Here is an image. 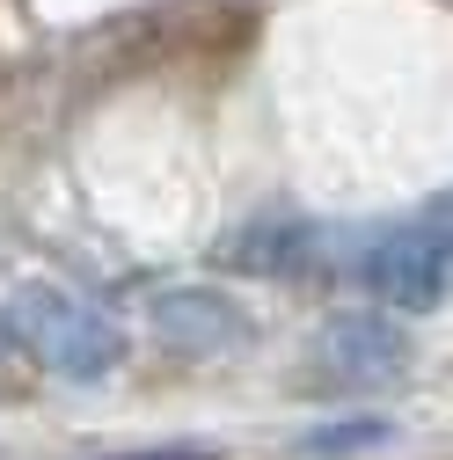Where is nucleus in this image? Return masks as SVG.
Segmentation results:
<instances>
[{"mask_svg": "<svg viewBox=\"0 0 453 460\" xmlns=\"http://www.w3.org/2000/svg\"><path fill=\"white\" fill-rule=\"evenodd\" d=\"M0 351L30 358L37 373L67 380V387H95L125 366V322L67 293V285H15L8 300H0Z\"/></svg>", "mask_w": 453, "mask_h": 460, "instance_id": "obj_1", "label": "nucleus"}, {"mask_svg": "<svg viewBox=\"0 0 453 460\" xmlns=\"http://www.w3.org/2000/svg\"><path fill=\"white\" fill-rule=\"evenodd\" d=\"M359 285L373 300H387L395 314H431L453 285V205H424L410 219H395L387 234L366 249Z\"/></svg>", "mask_w": 453, "mask_h": 460, "instance_id": "obj_2", "label": "nucleus"}, {"mask_svg": "<svg viewBox=\"0 0 453 460\" xmlns=\"http://www.w3.org/2000/svg\"><path fill=\"white\" fill-rule=\"evenodd\" d=\"M403 366H410V343H403V329H395L387 314H336L307 343L300 387H315V394L387 387V380H403Z\"/></svg>", "mask_w": 453, "mask_h": 460, "instance_id": "obj_3", "label": "nucleus"}, {"mask_svg": "<svg viewBox=\"0 0 453 460\" xmlns=\"http://www.w3.org/2000/svg\"><path fill=\"white\" fill-rule=\"evenodd\" d=\"M147 322H154V336L176 358H226V351H249V343H256V314L242 300H226V293H205V285L154 293Z\"/></svg>", "mask_w": 453, "mask_h": 460, "instance_id": "obj_4", "label": "nucleus"}, {"mask_svg": "<svg viewBox=\"0 0 453 460\" xmlns=\"http://www.w3.org/2000/svg\"><path fill=\"white\" fill-rule=\"evenodd\" d=\"M395 424L387 417H336V424H315L293 438V453H366V446H387Z\"/></svg>", "mask_w": 453, "mask_h": 460, "instance_id": "obj_5", "label": "nucleus"}]
</instances>
